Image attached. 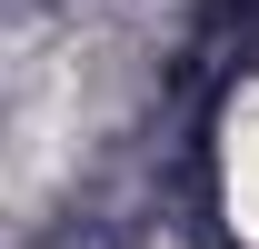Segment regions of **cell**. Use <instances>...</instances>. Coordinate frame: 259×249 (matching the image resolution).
I'll list each match as a JSON object with an SVG mask.
<instances>
[{
  "label": "cell",
  "mask_w": 259,
  "mask_h": 249,
  "mask_svg": "<svg viewBox=\"0 0 259 249\" xmlns=\"http://www.w3.org/2000/svg\"><path fill=\"white\" fill-rule=\"evenodd\" d=\"M229 199H239L249 229H259V90L239 100V120H229Z\"/></svg>",
  "instance_id": "1"
}]
</instances>
